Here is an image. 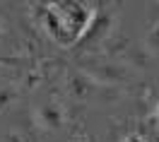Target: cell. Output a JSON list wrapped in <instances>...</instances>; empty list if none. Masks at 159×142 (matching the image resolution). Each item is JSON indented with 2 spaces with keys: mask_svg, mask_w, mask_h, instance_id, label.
Listing matches in <instances>:
<instances>
[{
  "mask_svg": "<svg viewBox=\"0 0 159 142\" xmlns=\"http://www.w3.org/2000/svg\"><path fill=\"white\" fill-rule=\"evenodd\" d=\"M60 24V43H77L94 12L84 2H51Z\"/></svg>",
  "mask_w": 159,
  "mask_h": 142,
  "instance_id": "1",
  "label": "cell"
},
{
  "mask_svg": "<svg viewBox=\"0 0 159 142\" xmlns=\"http://www.w3.org/2000/svg\"><path fill=\"white\" fill-rule=\"evenodd\" d=\"M34 116H36V125L43 128V130H48V132L63 130L65 123H68V113L63 109V104L56 101V99H48V101L39 104Z\"/></svg>",
  "mask_w": 159,
  "mask_h": 142,
  "instance_id": "2",
  "label": "cell"
},
{
  "mask_svg": "<svg viewBox=\"0 0 159 142\" xmlns=\"http://www.w3.org/2000/svg\"><path fill=\"white\" fill-rule=\"evenodd\" d=\"M111 27H113V17L111 15H106V12L92 15L87 29L82 31V36L77 39V46H97L99 41H104L111 34Z\"/></svg>",
  "mask_w": 159,
  "mask_h": 142,
  "instance_id": "3",
  "label": "cell"
},
{
  "mask_svg": "<svg viewBox=\"0 0 159 142\" xmlns=\"http://www.w3.org/2000/svg\"><path fill=\"white\" fill-rule=\"evenodd\" d=\"M87 84H92L89 75H72L70 77V91L75 96H87Z\"/></svg>",
  "mask_w": 159,
  "mask_h": 142,
  "instance_id": "4",
  "label": "cell"
},
{
  "mask_svg": "<svg viewBox=\"0 0 159 142\" xmlns=\"http://www.w3.org/2000/svg\"><path fill=\"white\" fill-rule=\"evenodd\" d=\"M145 46H147L149 53H157V55H159V24H154V27L147 31V36H145Z\"/></svg>",
  "mask_w": 159,
  "mask_h": 142,
  "instance_id": "5",
  "label": "cell"
},
{
  "mask_svg": "<svg viewBox=\"0 0 159 142\" xmlns=\"http://www.w3.org/2000/svg\"><path fill=\"white\" fill-rule=\"evenodd\" d=\"M12 101H15V91L5 84H0V111H7Z\"/></svg>",
  "mask_w": 159,
  "mask_h": 142,
  "instance_id": "6",
  "label": "cell"
},
{
  "mask_svg": "<svg viewBox=\"0 0 159 142\" xmlns=\"http://www.w3.org/2000/svg\"><path fill=\"white\" fill-rule=\"evenodd\" d=\"M123 142H142V137H138V135H128Z\"/></svg>",
  "mask_w": 159,
  "mask_h": 142,
  "instance_id": "7",
  "label": "cell"
},
{
  "mask_svg": "<svg viewBox=\"0 0 159 142\" xmlns=\"http://www.w3.org/2000/svg\"><path fill=\"white\" fill-rule=\"evenodd\" d=\"M2 36H5V27H2V22H0V41H2Z\"/></svg>",
  "mask_w": 159,
  "mask_h": 142,
  "instance_id": "8",
  "label": "cell"
},
{
  "mask_svg": "<svg viewBox=\"0 0 159 142\" xmlns=\"http://www.w3.org/2000/svg\"><path fill=\"white\" fill-rule=\"evenodd\" d=\"M157 116H159V106H157Z\"/></svg>",
  "mask_w": 159,
  "mask_h": 142,
  "instance_id": "9",
  "label": "cell"
}]
</instances>
